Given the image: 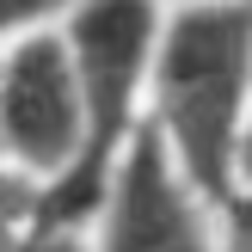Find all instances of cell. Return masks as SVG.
Here are the masks:
<instances>
[{
    "label": "cell",
    "instance_id": "obj_1",
    "mask_svg": "<svg viewBox=\"0 0 252 252\" xmlns=\"http://www.w3.org/2000/svg\"><path fill=\"white\" fill-rule=\"evenodd\" d=\"M252 105V0L166 6L148 74V129L234 209V148Z\"/></svg>",
    "mask_w": 252,
    "mask_h": 252
},
{
    "label": "cell",
    "instance_id": "obj_2",
    "mask_svg": "<svg viewBox=\"0 0 252 252\" xmlns=\"http://www.w3.org/2000/svg\"><path fill=\"white\" fill-rule=\"evenodd\" d=\"M93 154L86 93L68 37L25 31L0 43V160L37 191V216L80 228V185Z\"/></svg>",
    "mask_w": 252,
    "mask_h": 252
},
{
    "label": "cell",
    "instance_id": "obj_3",
    "mask_svg": "<svg viewBox=\"0 0 252 252\" xmlns=\"http://www.w3.org/2000/svg\"><path fill=\"white\" fill-rule=\"evenodd\" d=\"M166 0H74L62 19L74 74L86 93V123H93V154H86V185H80V228L105 191L117 154L135 142L148 123V74H154Z\"/></svg>",
    "mask_w": 252,
    "mask_h": 252
},
{
    "label": "cell",
    "instance_id": "obj_4",
    "mask_svg": "<svg viewBox=\"0 0 252 252\" xmlns=\"http://www.w3.org/2000/svg\"><path fill=\"white\" fill-rule=\"evenodd\" d=\"M80 234L86 252H228L234 209L209 197L142 123L135 142L117 154Z\"/></svg>",
    "mask_w": 252,
    "mask_h": 252
},
{
    "label": "cell",
    "instance_id": "obj_5",
    "mask_svg": "<svg viewBox=\"0 0 252 252\" xmlns=\"http://www.w3.org/2000/svg\"><path fill=\"white\" fill-rule=\"evenodd\" d=\"M31 221H37V191H31V185H25L12 166H6V160H0V252L19 240Z\"/></svg>",
    "mask_w": 252,
    "mask_h": 252
},
{
    "label": "cell",
    "instance_id": "obj_6",
    "mask_svg": "<svg viewBox=\"0 0 252 252\" xmlns=\"http://www.w3.org/2000/svg\"><path fill=\"white\" fill-rule=\"evenodd\" d=\"M74 12V0H0V43L25 31H56Z\"/></svg>",
    "mask_w": 252,
    "mask_h": 252
},
{
    "label": "cell",
    "instance_id": "obj_7",
    "mask_svg": "<svg viewBox=\"0 0 252 252\" xmlns=\"http://www.w3.org/2000/svg\"><path fill=\"white\" fill-rule=\"evenodd\" d=\"M6 252H86V234L68 228V221H43V216H37Z\"/></svg>",
    "mask_w": 252,
    "mask_h": 252
},
{
    "label": "cell",
    "instance_id": "obj_8",
    "mask_svg": "<svg viewBox=\"0 0 252 252\" xmlns=\"http://www.w3.org/2000/svg\"><path fill=\"white\" fill-rule=\"evenodd\" d=\"M234 209L252 216V105H246V123H240V148H234Z\"/></svg>",
    "mask_w": 252,
    "mask_h": 252
},
{
    "label": "cell",
    "instance_id": "obj_9",
    "mask_svg": "<svg viewBox=\"0 0 252 252\" xmlns=\"http://www.w3.org/2000/svg\"><path fill=\"white\" fill-rule=\"evenodd\" d=\"M228 252H252V216L234 209V234H228Z\"/></svg>",
    "mask_w": 252,
    "mask_h": 252
},
{
    "label": "cell",
    "instance_id": "obj_10",
    "mask_svg": "<svg viewBox=\"0 0 252 252\" xmlns=\"http://www.w3.org/2000/svg\"><path fill=\"white\" fill-rule=\"evenodd\" d=\"M166 6H197V0H166Z\"/></svg>",
    "mask_w": 252,
    "mask_h": 252
}]
</instances>
